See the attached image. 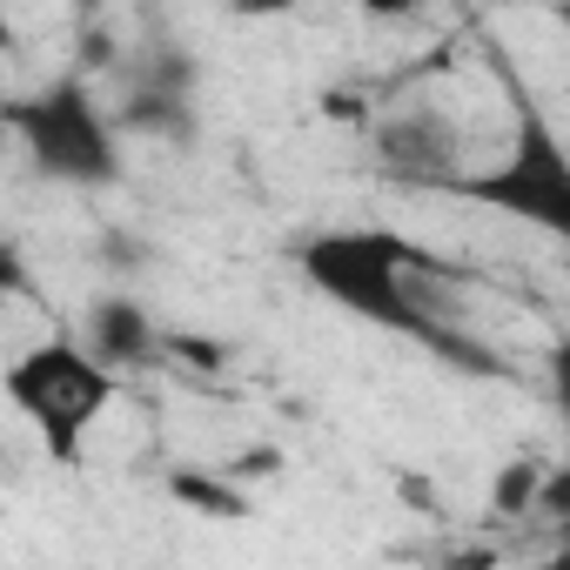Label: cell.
I'll list each match as a JSON object with an SVG mask.
<instances>
[{
  "label": "cell",
  "instance_id": "obj_2",
  "mask_svg": "<svg viewBox=\"0 0 570 570\" xmlns=\"http://www.w3.org/2000/svg\"><path fill=\"white\" fill-rule=\"evenodd\" d=\"M0 128L8 141L35 161L41 181H61V188H115L121 181V128L115 115L95 101L88 75H55L14 101H0Z\"/></svg>",
  "mask_w": 570,
  "mask_h": 570
},
{
  "label": "cell",
  "instance_id": "obj_12",
  "mask_svg": "<svg viewBox=\"0 0 570 570\" xmlns=\"http://www.w3.org/2000/svg\"><path fill=\"white\" fill-rule=\"evenodd\" d=\"M168 350L195 370H222V343H208V336H168Z\"/></svg>",
  "mask_w": 570,
  "mask_h": 570
},
{
  "label": "cell",
  "instance_id": "obj_13",
  "mask_svg": "<svg viewBox=\"0 0 570 570\" xmlns=\"http://www.w3.org/2000/svg\"><path fill=\"white\" fill-rule=\"evenodd\" d=\"M0 155H8V128H0Z\"/></svg>",
  "mask_w": 570,
  "mask_h": 570
},
{
  "label": "cell",
  "instance_id": "obj_1",
  "mask_svg": "<svg viewBox=\"0 0 570 570\" xmlns=\"http://www.w3.org/2000/svg\"><path fill=\"white\" fill-rule=\"evenodd\" d=\"M423 262H436V255H423V248H416L410 235H396V228H323V235H309V242L296 248V268H303V282H309L323 303H336V309H350L356 323H376V330H390V336H410V343L436 350V356L456 363V370L497 376L490 350H483L476 336H463V323L430 316V309L416 303V268H423Z\"/></svg>",
  "mask_w": 570,
  "mask_h": 570
},
{
  "label": "cell",
  "instance_id": "obj_4",
  "mask_svg": "<svg viewBox=\"0 0 570 570\" xmlns=\"http://www.w3.org/2000/svg\"><path fill=\"white\" fill-rule=\"evenodd\" d=\"M450 188L483 202V208H503V215H517L543 235H570V161H563V141L543 115H523L517 148L497 168H483V175L463 168Z\"/></svg>",
  "mask_w": 570,
  "mask_h": 570
},
{
  "label": "cell",
  "instance_id": "obj_5",
  "mask_svg": "<svg viewBox=\"0 0 570 570\" xmlns=\"http://www.w3.org/2000/svg\"><path fill=\"white\" fill-rule=\"evenodd\" d=\"M370 148H376L383 175L416 181V188H450L463 175V128L443 108H430V101H410V108L383 115Z\"/></svg>",
  "mask_w": 570,
  "mask_h": 570
},
{
  "label": "cell",
  "instance_id": "obj_7",
  "mask_svg": "<svg viewBox=\"0 0 570 570\" xmlns=\"http://www.w3.org/2000/svg\"><path fill=\"white\" fill-rule=\"evenodd\" d=\"M115 128H121V135H148V141H168V148H181V141H195L202 115H195V95H168V88H128V95H121V108H115Z\"/></svg>",
  "mask_w": 570,
  "mask_h": 570
},
{
  "label": "cell",
  "instance_id": "obj_9",
  "mask_svg": "<svg viewBox=\"0 0 570 570\" xmlns=\"http://www.w3.org/2000/svg\"><path fill=\"white\" fill-rule=\"evenodd\" d=\"M168 497L175 503H188V510H202V517H242V483L222 470V476H208V470H175L168 476Z\"/></svg>",
  "mask_w": 570,
  "mask_h": 570
},
{
  "label": "cell",
  "instance_id": "obj_8",
  "mask_svg": "<svg viewBox=\"0 0 570 570\" xmlns=\"http://www.w3.org/2000/svg\"><path fill=\"white\" fill-rule=\"evenodd\" d=\"M202 81V61L181 48V41H141L135 61H128V88H168V95H195Z\"/></svg>",
  "mask_w": 570,
  "mask_h": 570
},
{
  "label": "cell",
  "instance_id": "obj_6",
  "mask_svg": "<svg viewBox=\"0 0 570 570\" xmlns=\"http://www.w3.org/2000/svg\"><path fill=\"white\" fill-rule=\"evenodd\" d=\"M81 343H88V356L108 363L115 376H121V370H155V363L168 356V330H161V323L148 316V303H135V296H101V303H88Z\"/></svg>",
  "mask_w": 570,
  "mask_h": 570
},
{
  "label": "cell",
  "instance_id": "obj_14",
  "mask_svg": "<svg viewBox=\"0 0 570 570\" xmlns=\"http://www.w3.org/2000/svg\"><path fill=\"white\" fill-rule=\"evenodd\" d=\"M0 41H8V28H0Z\"/></svg>",
  "mask_w": 570,
  "mask_h": 570
},
{
  "label": "cell",
  "instance_id": "obj_3",
  "mask_svg": "<svg viewBox=\"0 0 570 570\" xmlns=\"http://www.w3.org/2000/svg\"><path fill=\"white\" fill-rule=\"evenodd\" d=\"M0 396H8V410L35 430L48 463L75 470L88 436H95V423L115 410L121 376L108 363H95L81 336H48V343L21 350L8 370H0Z\"/></svg>",
  "mask_w": 570,
  "mask_h": 570
},
{
  "label": "cell",
  "instance_id": "obj_10",
  "mask_svg": "<svg viewBox=\"0 0 570 570\" xmlns=\"http://www.w3.org/2000/svg\"><path fill=\"white\" fill-rule=\"evenodd\" d=\"M537 483H543V463H503L490 483V517H530Z\"/></svg>",
  "mask_w": 570,
  "mask_h": 570
},
{
  "label": "cell",
  "instance_id": "obj_11",
  "mask_svg": "<svg viewBox=\"0 0 570 570\" xmlns=\"http://www.w3.org/2000/svg\"><path fill=\"white\" fill-rule=\"evenodd\" d=\"M336 8H356L370 21H410V14H423V0H336Z\"/></svg>",
  "mask_w": 570,
  "mask_h": 570
}]
</instances>
